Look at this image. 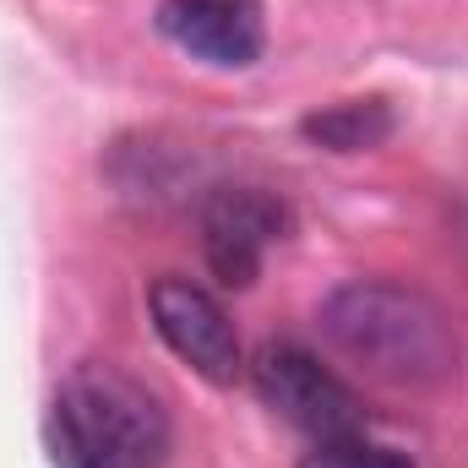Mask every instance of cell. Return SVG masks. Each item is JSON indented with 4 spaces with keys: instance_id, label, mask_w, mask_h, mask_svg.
Listing matches in <instances>:
<instances>
[{
    "instance_id": "obj_1",
    "label": "cell",
    "mask_w": 468,
    "mask_h": 468,
    "mask_svg": "<svg viewBox=\"0 0 468 468\" xmlns=\"http://www.w3.org/2000/svg\"><path fill=\"white\" fill-rule=\"evenodd\" d=\"M316 322L333 354L381 387L431 392L458 376L452 316L425 289H409L392 278H354L322 300Z\"/></svg>"
},
{
    "instance_id": "obj_2",
    "label": "cell",
    "mask_w": 468,
    "mask_h": 468,
    "mask_svg": "<svg viewBox=\"0 0 468 468\" xmlns=\"http://www.w3.org/2000/svg\"><path fill=\"white\" fill-rule=\"evenodd\" d=\"M175 441L164 398L115 359H82L60 376L44 447L55 468H164Z\"/></svg>"
},
{
    "instance_id": "obj_3",
    "label": "cell",
    "mask_w": 468,
    "mask_h": 468,
    "mask_svg": "<svg viewBox=\"0 0 468 468\" xmlns=\"http://www.w3.org/2000/svg\"><path fill=\"white\" fill-rule=\"evenodd\" d=\"M250 387L283 425L305 431L311 447L349 441V436L370 431L359 392L300 344H261L256 359H250Z\"/></svg>"
},
{
    "instance_id": "obj_4",
    "label": "cell",
    "mask_w": 468,
    "mask_h": 468,
    "mask_svg": "<svg viewBox=\"0 0 468 468\" xmlns=\"http://www.w3.org/2000/svg\"><path fill=\"white\" fill-rule=\"evenodd\" d=\"M147 316H153V333L164 338V349L175 354L180 365H191L202 381L229 387L234 376L245 370L239 365V333H234L229 311L202 283H191L180 272L153 278L147 283Z\"/></svg>"
},
{
    "instance_id": "obj_5",
    "label": "cell",
    "mask_w": 468,
    "mask_h": 468,
    "mask_svg": "<svg viewBox=\"0 0 468 468\" xmlns=\"http://www.w3.org/2000/svg\"><path fill=\"white\" fill-rule=\"evenodd\" d=\"M289 234V207L261 186H218L202 202V256L224 289H250L267 250Z\"/></svg>"
},
{
    "instance_id": "obj_6",
    "label": "cell",
    "mask_w": 468,
    "mask_h": 468,
    "mask_svg": "<svg viewBox=\"0 0 468 468\" xmlns=\"http://www.w3.org/2000/svg\"><path fill=\"white\" fill-rule=\"evenodd\" d=\"M158 33L213 71H245L267 49V16L256 0H158Z\"/></svg>"
},
{
    "instance_id": "obj_7",
    "label": "cell",
    "mask_w": 468,
    "mask_h": 468,
    "mask_svg": "<svg viewBox=\"0 0 468 468\" xmlns=\"http://www.w3.org/2000/svg\"><path fill=\"white\" fill-rule=\"evenodd\" d=\"M300 131H305V142H316L327 153H370L398 131V115L387 99H344V104L305 115Z\"/></svg>"
},
{
    "instance_id": "obj_8",
    "label": "cell",
    "mask_w": 468,
    "mask_h": 468,
    "mask_svg": "<svg viewBox=\"0 0 468 468\" xmlns=\"http://www.w3.org/2000/svg\"><path fill=\"white\" fill-rule=\"evenodd\" d=\"M300 468H414L403 452H392V447H376L370 436H349V441H322V447H311Z\"/></svg>"
}]
</instances>
